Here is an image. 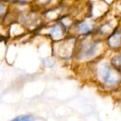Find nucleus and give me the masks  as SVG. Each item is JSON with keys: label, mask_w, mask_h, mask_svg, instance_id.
Wrapping results in <instances>:
<instances>
[{"label": "nucleus", "mask_w": 121, "mask_h": 121, "mask_svg": "<svg viewBox=\"0 0 121 121\" xmlns=\"http://www.w3.org/2000/svg\"><path fill=\"white\" fill-rule=\"evenodd\" d=\"M98 73L100 78L107 83H114L118 79L117 74L112 71L108 64H102L99 68Z\"/></svg>", "instance_id": "1"}, {"label": "nucleus", "mask_w": 121, "mask_h": 121, "mask_svg": "<svg viewBox=\"0 0 121 121\" xmlns=\"http://www.w3.org/2000/svg\"><path fill=\"white\" fill-rule=\"evenodd\" d=\"M96 45L95 43L86 44L83 47V50L81 52V57L84 58H88L94 55L95 51Z\"/></svg>", "instance_id": "2"}, {"label": "nucleus", "mask_w": 121, "mask_h": 121, "mask_svg": "<svg viewBox=\"0 0 121 121\" xmlns=\"http://www.w3.org/2000/svg\"><path fill=\"white\" fill-rule=\"evenodd\" d=\"M50 35L51 36V37L53 39H59L63 35V29L60 25L58 24H56L54 26H53L51 28L50 32H49Z\"/></svg>", "instance_id": "3"}, {"label": "nucleus", "mask_w": 121, "mask_h": 121, "mask_svg": "<svg viewBox=\"0 0 121 121\" xmlns=\"http://www.w3.org/2000/svg\"><path fill=\"white\" fill-rule=\"evenodd\" d=\"M91 26L87 23H81L78 26V31L81 34H85L91 31Z\"/></svg>", "instance_id": "4"}, {"label": "nucleus", "mask_w": 121, "mask_h": 121, "mask_svg": "<svg viewBox=\"0 0 121 121\" xmlns=\"http://www.w3.org/2000/svg\"><path fill=\"white\" fill-rule=\"evenodd\" d=\"M34 117L31 115H19L10 121H34Z\"/></svg>", "instance_id": "5"}, {"label": "nucleus", "mask_w": 121, "mask_h": 121, "mask_svg": "<svg viewBox=\"0 0 121 121\" xmlns=\"http://www.w3.org/2000/svg\"><path fill=\"white\" fill-rule=\"evenodd\" d=\"M119 41H120V36L117 34L114 35L112 37H111V39L110 40V45L113 46H116L118 44Z\"/></svg>", "instance_id": "6"}, {"label": "nucleus", "mask_w": 121, "mask_h": 121, "mask_svg": "<svg viewBox=\"0 0 121 121\" xmlns=\"http://www.w3.org/2000/svg\"><path fill=\"white\" fill-rule=\"evenodd\" d=\"M4 6L0 3V16H2V14L4 13Z\"/></svg>", "instance_id": "7"}]
</instances>
